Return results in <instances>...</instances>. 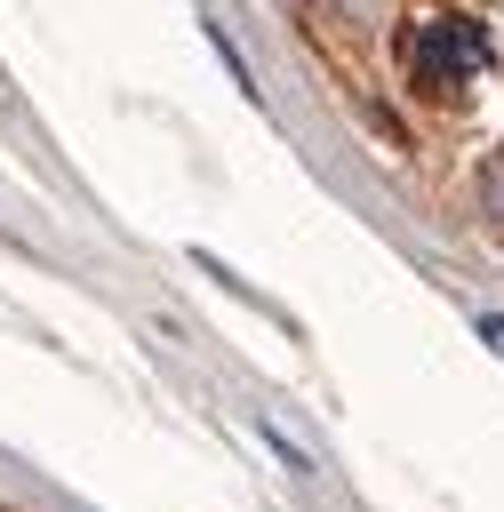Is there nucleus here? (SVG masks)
<instances>
[{"mask_svg": "<svg viewBox=\"0 0 504 512\" xmlns=\"http://www.w3.org/2000/svg\"><path fill=\"white\" fill-rule=\"evenodd\" d=\"M408 72H416L432 96H448V88H464V80L488 72V32H480L472 16H424V24L408 32Z\"/></svg>", "mask_w": 504, "mask_h": 512, "instance_id": "nucleus-1", "label": "nucleus"}, {"mask_svg": "<svg viewBox=\"0 0 504 512\" xmlns=\"http://www.w3.org/2000/svg\"><path fill=\"white\" fill-rule=\"evenodd\" d=\"M480 336H488V344H496V352H504V320H480Z\"/></svg>", "mask_w": 504, "mask_h": 512, "instance_id": "nucleus-2", "label": "nucleus"}]
</instances>
